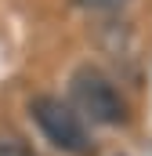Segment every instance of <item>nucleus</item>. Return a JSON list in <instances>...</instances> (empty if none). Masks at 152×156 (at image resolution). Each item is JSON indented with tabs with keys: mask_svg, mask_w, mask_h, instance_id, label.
<instances>
[{
	"mask_svg": "<svg viewBox=\"0 0 152 156\" xmlns=\"http://www.w3.org/2000/svg\"><path fill=\"white\" fill-rule=\"evenodd\" d=\"M0 156H33V149L18 138H0Z\"/></svg>",
	"mask_w": 152,
	"mask_h": 156,
	"instance_id": "nucleus-3",
	"label": "nucleus"
},
{
	"mask_svg": "<svg viewBox=\"0 0 152 156\" xmlns=\"http://www.w3.org/2000/svg\"><path fill=\"white\" fill-rule=\"evenodd\" d=\"M73 102L94 123H119L123 120V102L116 94L112 80L94 66H83L73 73Z\"/></svg>",
	"mask_w": 152,
	"mask_h": 156,
	"instance_id": "nucleus-2",
	"label": "nucleus"
},
{
	"mask_svg": "<svg viewBox=\"0 0 152 156\" xmlns=\"http://www.w3.org/2000/svg\"><path fill=\"white\" fill-rule=\"evenodd\" d=\"M80 7H91V11H116V7H123L127 0H76Z\"/></svg>",
	"mask_w": 152,
	"mask_h": 156,
	"instance_id": "nucleus-4",
	"label": "nucleus"
},
{
	"mask_svg": "<svg viewBox=\"0 0 152 156\" xmlns=\"http://www.w3.org/2000/svg\"><path fill=\"white\" fill-rule=\"evenodd\" d=\"M29 113H33V120L40 123V131H43L62 153H73V156L87 153V131H83L80 116H76L62 98H54V94H36V98L29 102Z\"/></svg>",
	"mask_w": 152,
	"mask_h": 156,
	"instance_id": "nucleus-1",
	"label": "nucleus"
}]
</instances>
